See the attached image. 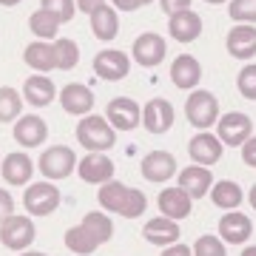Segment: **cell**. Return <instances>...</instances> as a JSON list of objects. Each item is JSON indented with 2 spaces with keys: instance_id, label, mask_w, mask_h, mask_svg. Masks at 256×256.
Returning <instances> with one entry per match:
<instances>
[{
  "instance_id": "cell-42",
  "label": "cell",
  "mask_w": 256,
  "mask_h": 256,
  "mask_svg": "<svg viewBox=\"0 0 256 256\" xmlns=\"http://www.w3.org/2000/svg\"><path fill=\"white\" fill-rule=\"evenodd\" d=\"M111 6L117 12H137L142 6V0H111Z\"/></svg>"
},
{
  "instance_id": "cell-40",
  "label": "cell",
  "mask_w": 256,
  "mask_h": 256,
  "mask_svg": "<svg viewBox=\"0 0 256 256\" xmlns=\"http://www.w3.org/2000/svg\"><path fill=\"white\" fill-rule=\"evenodd\" d=\"M165 14H176V12H188L191 9V0H160Z\"/></svg>"
},
{
  "instance_id": "cell-46",
  "label": "cell",
  "mask_w": 256,
  "mask_h": 256,
  "mask_svg": "<svg viewBox=\"0 0 256 256\" xmlns=\"http://www.w3.org/2000/svg\"><path fill=\"white\" fill-rule=\"evenodd\" d=\"M18 256H48V254H43V250H23V254H18Z\"/></svg>"
},
{
  "instance_id": "cell-45",
  "label": "cell",
  "mask_w": 256,
  "mask_h": 256,
  "mask_svg": "<svg viewBox=\"0 0 256 256\" xmlns=\"http://www.w3.org/2000/svg\"><path fill=\"white\" fill-rule=\"evenodd\" d=\"M20 3H23V0H0V6H6V9H14Z\"/></svg>"
},
{
  "instance_id": "cell-43",
  "label": "cell",
  "mask_w": 256,
  "mask_h": 256,
  "mask_svg": "<svg viewBox=\"0 0 256 256\" xmlns=\"http://www.w3.org/2000/svg\"><path fill=\"white\" fill-rule=\"evenodd\" d=\"M162 256H194V250L188 245H180V242H176V245H168L162 250Z\"/></svg>"
},
{
  "instance_id": "cell-39",
  "label": "cell",
  "mask_w": 256,
  "mask_h": 256,
  "mask_svg": "<svg viewBox=\"0 0 256 256\" xmlns=\"http://www.w3.org/2000/svg\"><path fill=\"white\" fill-rule=\"evenodd\" d=\"M9 216H14V200H12V194L6 188H0V225Z\"/></svg>"
},
{
  "instance_id": "cell-26",
  "label": "cell",
  "mask_w": 256,
  "mask_h": 256,
  "mask_svg": "<svg viewBox=\"0 0 256 256\" xmlns=\"http://www.w3.org/2000/svg\"><path fill=\"white\" fill-rule=\"evenodd\" d=\"M92 32H94V37L97 40H114L117 37V32H120V14H117V9L114 6H100L97 12H92Z\"/></svg>"
},
{
  "instance_id": "cell-34",
  "label": "cell",
  "mask_w": 256,
  "mask_h": 256,
  "mask_svg": "<svg viewBox=\"0 0 256 256\" xmlns=\"http://www.w3.org/2000/svg\"><path fill=\"white\" fill-rule=\"evenodd\" d=\"M40 9H46L48 14H54L63 23H72L74 20V9H77V0H40Z\"/></svg>"
},
{
  "instance_id": "cell-16",
  "label": "cell",
  "mask_w": 256,
  "mask_h": 256,
  "mask_svg": "<svg viewBox=\"0 0 256 256\" xmlns=\"http://www.w3.org/2000/svg\"><path fill=\"white\" fill-rule=\"evenodd\" d=\"M180 188H182L191 200H200V196H208L210 188H214V174L205 165H188L185 171H180Z\"/></svg>"
},
{
  "instance_id": "cell-20",
  "label": "cell",
  "mask_w": 256,
  "mask_h": 256,
  "mask_svg": "<svg viewBox=\"0 0 256 256\" xmlns=\"http://www.w3.org/2000/svg\"><path fill=\"white\" fill-rule=\"evenodd\" d=\"M156 205L162 210V216H168V220H188L191 210H194V200L180 188V185H176V188H165V191L160 194Z\"/></svg>"
},
{
  "instance_id": "cell-23",
  "label": "cell",
  "mask_w": 256,
  "mask_h": 256,
  "mask_svg": "<svg viewBox=\"0 0 256 256\" xmlns=\"http://www.w3.org/2000/svg\"><path fill=\"white\" fill-rule=\"evenodd\" d=\"M202 18L196 14V12H176V14H171V23H168V32H171V37L174 40H180V43H194V40H200L202 34Z\"/></svg>"
},
{
  "instance_id": "cell-27",
  "label": "cell",
  "mask_w": 256,
  "mask_h": 256,
  "mask_svg": "<svg viewBox=\"0 0 256 256\" xmlns=\"http://www.w3.org/2000/svg\"><path fill=\"white\" fill-rule=\"evenodd\" d=\"M242 200H245V194H242L239 182H234V180L214 182V188H210V202L222 210H236L242 205Z\"/></svg>"
},
{
  "instance_id": "cell-15",
  "label": "cell",
  "mask_w": 256,
  "mask_h": 256,
  "mask_svg": "<svg viewBox=\"0 0 256 256\" xmlns=\"http://www.w3.org/2000/svg\"><path fill=\"white\" fill-rule=\"evenodd\" d=\"M0 176H3L9 185H14V188L28 185V180L34 176V162H32V156L23 154V151L6 154V160L0 162Z\"/></svg>"
},
{
  "instance_id": "cell-32",
  "label": "cell",
  "mask_w": 256,
  "mask_h": 256,
  "mask_svg": "<svg viewBox=\"0 0 256 256\" xmlns=\"http://www.w3.org/2000/svg\"><path fill=\"white\" fill-rule=\"evenodd\" d=\"M82 228L88 230L97 242H108L111 236H114V222L102 214V210H92V214H86V220H82Z\"/></svg>"
},
{
  "instance_id": "cell-2",
  "label": "cell",
  "mask_w": 256,
  "mask_h": 256,
  "mask_svg": "<svg viewBox=\"0 0 256 256\" xmlns=\"http://www.w3.org/2000/svg\"><path fill=\"white\" fill-rule=\"evenodd\" d=\"M185 117H188V122L194 128L208 131V128H214L220 122V100L210 92H205V88H196V92H191V97L185 102Z\"/></svg>"
},
{
  "instance_id": "cell-33",
  "label": "cell",
  "mask_w": 256,
  "mask_h": 256,
  "mask_svg": "<svg viewBox=\"0 0 256 256\" xmlns=\"http://www.w3.org/2000/svg\"><path fill=\"white\" fill-rule=\"evenodd\" d=\"M54 52H57V68H60V72H72V68H77V63H80V46H77L74 40H68V37H57L54 40Z\"/></svg>"
},
{
  "instance_id": "cell-49",
  "label": "cell",
  "mask_w": 256,
  "mask_h": 256,
  "mask_svg": "<svg viewBox=\"0 0 256 256\" xmlns=\"http://www.w3.org/2000/svg\"><path fill=\"white\" fill-rule=\"evenodd\" d=\"M205 3H210V6H220V3H228V0H205Z\"/></svg>"
},
{
  "instance_id": "cell-38",
  "label": "cell",
  "mask_w": 256,
  "mask_h": 256,
  "mask_svg": "<svg viewBox=\"0 0 256 256\" xmlns=\"http://www.w3.org/2000/svg\"><path fill=\"white\" fill-rule=\"evenodd\" d=\"M194 256H228L225 242L216 236H200L194 245Z\"/></svg>"
},
{
  "instance_id": "cell-9",
  "label": "cell",
  "mask_w": 256,
  "mask_h": 256,
  "mask_svg": "<svg viewBox=\"0 0 256 256\" xmlns=\"http://www.w3.org/2000/svg\"><path fill=\"white\" fill-rule=\"evenodd\" d=\"M165 54H168V43H165V37L154 34V32L140 34L137 40H134V48H131V57H134L142 68H156V66L165 60Z\"/></svg>"
},
{
  "instance_id": "cell-1",
  "label": "cell",
  "mask_w": 256,
  "mask_h": 256,
  "mask_svg": "<svg viewBox=\"0 0 256 256\" xmlns=\"http://www.w3.org/2000/svg\"><path fill=\"white\" fill-rule=\"evenodd\" d=\"M77 142L86 151H102L106 154V151H111L117 146V128L111 126L106 117H100V114H88L77 126Z\"/></svg>"
},
{
  "instance_id": "cell-36",
  "label": "cell",
  "mask_w": 256,
  "mask_h": 256,
  "mask_svg": "<svg viewBox=\"0 0 256 256\" xmlns=\"http://www.w3.org/2000/svg\"><path fill=\"white\" fill-rule=\"evenodd\" d=\"M228 14L236 20V23H248V26H254V23H256V0H230Z\"/></svg>"
},
{
  "instance_id": "cell-4",
  "label": "cell",
  "mask_w": 256,
  "mask_h": 256,
  "mask_svg": "<svg viewBox=\"0 0 256 256\" xmlns=\"http://www.w3.org/2000/svg\"><path fill=\"white\" fill-rule=\"evenodd\" d=\"M60 200H63V194L57 191L54 182H32L23 194V205H26L28 216H48V214H54L60 208Z\"/></svg>"
},
{
  "instance_id": "cell-37",
  "label": "cell",
  "mask_w": 256,
  "mask_h": 256,
  "mask_svg": "<svg viewBox=\"0 0 256 256\" xmlns=\"http://www.w3.org/2000/svg\"><path fill=\"white\" fill-rule=\"evenodd\" d=\"M236 88L245 100H256V63H248L236 77Z\"/></svg>"
},
{
  "instance_id": "cell-8",
  "label": "cell",
  "mask_w": 256,
  "mask_h": 256,
  "mask_svg": "<svg viewBox=\"0 0 256 256\" xmlns=\"http://www.w3.org/2000/svg\"><path fill=\"white\" fill-rule=\"evenodd\" d=\"M77 174L88 185H106L114 180V160L102 151H92L88 156H82L77 162Z\"/></svg>"
},
{
  "instance_id": "cell-29",
  "label": "cell",
  "mask_w": 256,
  "mask_h": 256,
  "mask_svg": "<svg viewBox=\"0 0 256 256\" xmlns=\"http://www.w3.org/2000/svg\"><path fill=\"white\" fill-rule=\"evenodd\" d=\"M66 248H68L72 254H77V256H92L94 250L100 248V242L82 228V225H77V228L66 230Z\"/></svg>"
},
{
  "instance_id": "cell-19",
  "label": "cell",
  "mask_w": 256,
  "mask_h": 256,
  "mask_svg": "<svg viewBox=\"0 0 256 256\" xmlns=\"http://www.w3.org/2000/svg\"><path fill=\"white\" fill-rule=\"evenodd\" d=\"M228 54L234 60H250L256 57V26H248V23H239L228 32Z\"/></svg>"
},
{
  "instance_id": "cell-25",
  "label": "cell",
  "mask_w": 256,
  "mask_h": 256,
  "mask_svg": "<svg viewBox=\"0 0 256 256\" xmlns=\"http://www.w3.org/2000/svg\"><path fill=\"white\" fill-rule=\"evenodd\" d=\"M180 225H176V220H168V216H160V220H151L142 228V236H146V242H151V245H160V248H168V245H176L180 242Z\"/></svg>"
},
{
  "instance_id": "cell-7",
  "label": "cell",
  "mask_w": 256,
  "mask_h": 256,
  "mask_svg": "<svg viewBox=\"0 0 256 256\" xmlns=\"http://www.w3.org/2000/svg\"><path fill=\"white\" fill-rule=\"evenodd\" d=\"M94 74L106 82H117V80H126L128 72H131V57L122 54L120 48H106L100 54L94 57Z\"/></svg>"
},
{
  "instance_id": "cell-47",
  "label": "cell",
  "mask_w": 256,
  "mask_h": 256,
  "mask_svg": "<svg viewBox=\"0 0 256 256\" xmlns=\"http://www.w3.org/2000/svg\"><path fill=\"white\" fill-rule=\"evenodd\" d=\"M242 256H256V245H248L245 250H242Z\"/></svg>"
},
{
  "instance_id": "cell-41",
  "label": "cell",
  "mask_w": 256,
  "mask_h": 256,
  "mask_svg": "<svg viewBox=\"0 0 256 256\" xmlns=\"http://www.w3.org/2000/svg\"><path fill=\"white\" fill-rule=\"evenodd\" d=\"M242 160H245L248 168H256V134L242 146Z\"/></svg>"
},
{
  "instance_id": "cell-30",
  "label": "cell",
  "mask_w": 256,
  "mask_h": 256,
  "mask_svg": "<svg viewBox=\"0 0 256 256\" xmlns=\"http://www.w3.org/2000/svg\"><path fill=\"white\" fill-rule=\"evenodd\" d=\"M100 205L102 210H111V214H120L122 205H126V196H128V185L117 182V180H111V182L100 185Z\"/></svg>"
},
{
  "instance_id": "cell-48",
  "label": "cell",
  "mask_w": 256,
  "mask_h": 256,
  "mask_svg": "<svg viewBox=\"0 0 256 256\" xmlns=\"http://www.w3.org/2000/svg\"><path fill=\"white\" fill-rule=\"evenodd\" d=\"M250 205H254V210H256V185L250 188Z\"/></svg>"
},
{
  "instance_id": "cell-6",
  "label": "cell",
  "mask_w": 256,
  "mask_h": 256,
  "mask_svg": "<svg viewBox=\"0 0 256 256\" xmlns=\"http://www.w3.org/2000/svg\"><path fill=\"white\" fill-rule=\"evenodd\" d=\"M34 236H37V228L28 216H9V220L0 225V242H3V248L18 250V254L28 250V245L34 242Z\"/></svg>"
},
{
  "instance_id": "cell-12",
  "label": "cell",
  "mask_w": 256,
  "mask_h": 256,
  "mask_svg": "<svg viewBox=\"0 0 256 256\" xmlns=\"http://www.w3.org/2000/svg\"><path fill=\"white\" fill-rule=\"evenodd\" d=\"M14 140L23 148H40L48 140V126L40 114H23L14 122Z\"/></svg>"
},
{
  "instance_id": "cell-17",
  "label": "cell",
  "mask_w": 256,
  "mask_h": 256,
  "mask_svg": "<svg viewBox=\"0 0 256 256\" xmlns=\"http://www.w3.org/2000/svg\"><path fill=\"white\" fill-rule=\"evenodd\" d=\"M176 174V160L168 151H151L142 156V176L148 182H168Z\"/></svg>"
},
{
  "instance_id": "cell-3",
  "label": "cell",
  "mask_w": 256,
  "mask_h": 256,
  "mask_svg": "<svg viewBox=\"0 0 256 256\" xmlns=\"http://www.w3.org/2000/svg\"><path fill=\"white\" fill-rule=\"evenodd\" d=\"M37 168H40V174L46 176L48 182H60V180L74 174L77 156H74V151L68 146H52L48 151H43Z\"/></svg>"
},
{
  "instance_id": "cell-13",
  "label": "cell",
  "mask_w": 256,
  "mask_h": 256,
  "mask_svg": "<svg viewBox=\"0 0 256 256\" xmlns=\"http://www.w3.org/2000/svg\"><path fill=\"white\" fill-rule=\"evenodd\" d=\"M60 106L72 117H88L94 108V92L82 82H68L60 92Z\"/></svg>"
},
{
  "instance_id": "cell-5",
  "label": "cell",
  "mask_w": 256,
  "mask_h": 256,
  "mask_svg": "<svg viewBox=\"0 0 256 256\" xmlns=\"http://www.w3.org/2000/svg\"><path fill=\"white\" fill-rule=\"evenodd\" d=\"M216 137L222 140V146L242 148L248 140L254 137V120L248 117V114H242V111L222 114L220 122H216Z\"/></svg>"
},
{
  "instance_id": "cell-24",
  "label": "cell",
  "mask_w": 256,
  "mask_h": 256,
  "mask_svg": "<svg viewBox=\"0 0 256 256\" xmlns=\"http://www.w3.org/2000/svg\"><path fill=\"white\" fill-rule=\"evenodd\" d=\"M23 60H26V66H32L37 74L54 72V68H57L54 43H46V40H34V43H28L26 52H23Z\"/></svg>"
},
{
  "instance_id": "cell-18",
  "label": "cell",
  "mask_w": 256,
  "mask_h": 256,
  "mask_svg": "<svg viewBox=\"0 0 256 256\" xmlns=\"http://www.w3.org/2000/svg\"><path fill=\"white\" fill-rule=\"evenodd\" d=\"M254 234V222L248 220L245 214L239 210H228L220 220V239L222 242H230V245H245Z\"/></svg>"
},
{
  "instance_id": "cell-22",
  "label": "cell",
  "mask_w": 256,
  "mask_h": 256,
  "mask_svg": "<svg viewBox=\"0 0 256 256\" xmlns=\"http://www.w3.org/2000/svg\"><path fill=\"white\" fill-rule=\"evenodd\" d=\"M54 97H57V88L46 74H32V77L26 80V86H23V100H26L28 106H34V108L52 106Z\"/></svg>"
},
{
  "instance_id": "cell-44",
  "label": "cell",
  "mask_w": 256,
  "mask_h": 256,
  "mask_svg": "<svg viewBox=\"0 0 256 256\" xmlns=\"http://www.w3.org/2000/svg\"><path fill=\"white\" fill-rule=\"evenodd\" d=\"M100 6H106V0H77V9L86 12V14H92V12H97Z\"/></svg>"
},
{
  "instance_id": "cell-50",
  "label": "cell",
  "mask_w": 256,
  "mask_h": 256,
  "mask_svg": "<svg viewBox=\"0 0 256 256\" xmlns=\"http://www.w3.org/2000/svg\"><path fill=\"white\" fill-rule=\"evenodd\" d=\"M148 3H154V0H142V6H148Z\"/></svg>"
},
{
  "instance_id": "cell-10",
  "label": "cell",
  "mask_w": 256,
  "mask_h": 256,
  "mask_svg": "<svg viewBox=\"0 0 256 256\" xmlns=\"http://www.w3.org/2000/svg\"><path fill=\"white\" fill-rule=\"evenodd\" d=\"M106 120L120 131H134L142 122V108L131 97H114L106 108Z\"/></svg>"
},
{
  "instance_id": "cell-35",
  "label": "cell",
  "mask_w": 256,
  "mask_h": 256,
  "mask_svg": "<svg viewBox=\"0 0 256 256\" xmlns=\"http://www.w3.org/2000/svg\"><path fill=\"white\" fill-rule=\"evenodd\" d=\"M148 208V200L146 194L137 191V188H128V196H126V205H122V210H120V216H126V220H137V216H142Z\"/></svg>"
},
{
  "instance_id": "cell-21",
  "label": "cell",
  "mask_w": 256,
  "mask_h": 256,
  "mask_svg": "<svg viewBox=\"0 0 256 256\" xmlns=\"http://www.w3.org/2000/svg\"><path fill=\"white\" fill-rule=\"evenodd\" d=\"M202 80V66L196 57L191 54H180L171 63V82H174L176 88H182V92H188V88H196Z\"/></svg>"
},
{
  "instance_id": "cell-11",
  "label": "cell",
  "mask_w": 256,
  "mask_h": 256,
  "mask_svg": "<svg viewBox=\"0 0 256 256\" xmlns=\"http://www.w3.org/2000/svg\"><path fill=\"white\" fill-rule=\"evenodd\" d=\"M174 120H176L174 106L168 100H162V97H154L142 108V126H146L148 134H168L174 128Z\"/></svg>"
},
{
  "instance_id": "cell-14",
  "label": "cell",
  "mask_w": 256,
  "mask_h": 256,
  "mask_svg": "<svg viewBox=\"0 0 256 256\" xmlns=\"http://www.w3.org/2000/svg\"><path fill=\"white\" fill-rule=\"evenodd\" d=\"M222 140L216 137V134H210V131H200L196 137L188 142V154H191V160L196 165H205V168H210V165H216L222 160Z\"/></svg>"
},
{
  "instance_id": "cell-28",
  "label": "cell",
  "mask_w": 256,
  "mask_h": 256,
  "mask_svg": "<svg viewBox=\"0 0 256 256\" xmlns=\"http://www.w3.org/2000/svg\"><path fill=\"white\" fill-rule=\"evenodd\" d=\"M23 117V94L12 86L0 88V122H18Z\"/></svg>"
},
{
  "instance_id": "cell-31",
  "label": "cell",
  "mask_w": 256,
  "mask_h": 256,
  "mask_svg": "<svg viewBox=\"0 0 256 256\" xmlns=\"http://www.w3.org/2000/svg\"><path fill=\"white\" fill-rule=\"evenodd\" d=\"M28 28H32V34L40 37V40H52V37H57V32H60V20L54 18V14H48L46 9H37L32 18H28Z\"/></svg>"
}]
</instances>
